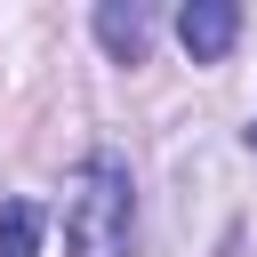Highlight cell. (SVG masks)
<instances>
[{"label": "cell", "mask_w": 257, "mask_h": 257, "mask_svg": "<svg viewBox=\"0 0 257 257\" xmlns=\"http://www.w3.org/2000/svg\"><path fill=\"white\" fill-rule=\"evenodd\" d=\"M249 153H257V120H249Z\"/></svg>", "instance_id": "obj_5"}, {"label": "cell", "mask_w": 257, "mask_h": 257, "mask_svg": "<svg viewBox=\"0 0 257 257\" xmlns=\"http://www.w3.org/2000/svg\"><path fill=\"white\" fill-rule=\"evenodd\" d=\"M96 48L112 64H145L153 56V8L145 0H96Z\"/></svg>", "instance_id": "obj_3"}, {"label": "cell", "mask_w": 257, "mask_h": 257, "mask_svg": "<svg viewBox=\"0 0 257 257\" xmlns=\"http://www.w3.org/2000/svg\"><path fill=\"white\" fill-rule=\"evenodd\" d=\"M0 257H40V209L32 201H0Z\"/></svg>", "instance_id": "obj_4"}, {"label": "cell", "mask_w": 257, "mask_h": 257, "mask_svg": "<svg viewBox=\"0 0 257 257\" xmlns=\"http://www.w3.org/2000/svg\"><path fill=\"white\" fill-rule=\"evenodd\" d=\"M64 249L72 257H128L137 249V177L120 153H88L72 209H64Z\"/></svg>", "instance_id": "obj_1"}, {"label": "cell", "mask_w": 257, "mask_h": 257, "mask_svg": "<svg viewBox=\"0 0 257 257\" xmlns=\"http://www.w3.org/2000/svg\"><path fill=\"white\" fill-rule=\"evenodd\" d=\"M177 40H185L193 64H217V56L241 40V8H233V0H185V8H177Z\"/></svg>", "instance_id": "obj_2"}]
</instances>
